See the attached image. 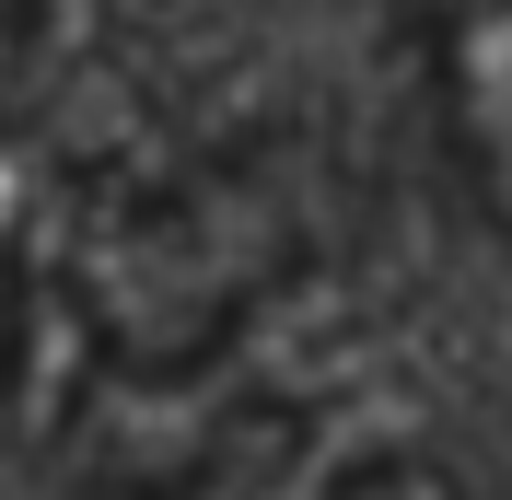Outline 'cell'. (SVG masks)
<instances>
[{
	"label": "cell",
	"mask_w": 512,
	"mask_h": 500,
	"mask_svg": "<svg viewBox=\"0 0 512 500\" xmlns=\"http://www.w3.org/2000/svg\"><path fill=\"white\" fill-rule=\"evenodd\" d=\"M326 500H466V477L443 454H384V466H350Z\"/></svg>",
	"instance_id": "cell-2"
},
{
	"label": "cell",
	"mask_w": 512,
	"mask_h": 500,
	"mask_svg": "<svg viewBox=\"0 0 512 500\" xmlns=\"http://www.w3.org/2000/svg\"><path fill=\"white\" fill-rule=\"evenodd\" d=\"M408 47H419V117H431L454 210L512 256V12H431Z\"/></svg>",
	"instance_id": "cell-1"
}]
</instances>
